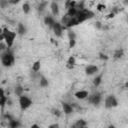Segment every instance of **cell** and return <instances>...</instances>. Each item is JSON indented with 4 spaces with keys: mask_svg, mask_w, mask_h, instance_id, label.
Wrapping results in <instances>:
<instances>
[{
    "mask_svg": "<svg viewBox=\"0 0 128 128\" xmlns=\"http://www.w3.org/2000/svg\"><path fill=\"white\" fill-rule=\"evenodd\" d=\"M67 36H68V39L69 40H76V34H75V32L72 29H68Z\"/></svg>",
    "mask_w": 128,
    "mask_h": 128,
    "instance_id": "4316f807",
    "label": "cell"
},
{
    "mask_svg": "<svg viewBox=\"0 0 128 128\" xmlns=\"http://www.w3.org/2000/svg\"><path fill=\"white\" fill-rule=\"evenodd\" d=\"M124 56V50L122 48H119V49H116L114 51V54H113V58L114 59H120Z\"/></svg>",
    "mask_w": 128,
    "mask_h": 128,
    "instance_id": "e0dca14e",
    "label": "cell"
},
{
    "mask_svg": "<svg viewBox=\"0 0 128 128\" xmlns=\"http://www.w3.org/2000/svg\"><path fill=\"white\" fill-rule=\"evenodd\" d=\"M77 13H78V9H77L76 7L70 8V9H68L67 12H66V14H67L68 16H70V17H75V16L77 15Z\"/></svg>",
    "mask_w": 128,
    "mask_h": 128,
    "instance_id": "603a6c76",
    "label": "cell"
},
{
    "mask_svg": "<svg viewBox=\"0 0 128 128\" xmlns=\"http://www.w3.org/2000/svg\"><path fill=\"white\" fill-rule=\"evenodd\" d=\"M115 15H116L115 13H113V12H110V13H109V14L106 16V19H111V18H114V17H115Z\"/></svg>",
    "mask_w": 128,
    "mask_h": 128,
    "instance_id": "e575fe53",
    "label": "cell"
},
{
    "mask_svg": "<svg viewBox=\"0 0 128 128\" xmlns=\"http://www.w3.org/2000/svg\"><path fill=\"white\" fill-rule=\"evenodd\" d=\"M94 15H95V14H94L93 11H91V10L88 9V8H85V9H83V10H78V13H77V15L75 16V18L77 19V21H78L79 24H80V23H82V22H84V21H86V20H88V19L93 18Z\"/></svg>",
    "mask_w": 128,
    "mask_h": 128,
    "instance_id": "3957f363",
    "label": "cell"
},
{
    "mask_svg": "<svg viewBox=\"0 0 128 128\" xmlns=\"http://www.w3.org/2000/svg\"><path fill=\"white\" fill-rule=\"evenodd\" d=\"M81 128H88V127H87V126H85V127H81Z\"/></svg>",
    "mask_w": 128,
    "mask_h": 128,
    "instance_id": "60d3db41",
    "label": "cell"
},
{
    "mask_svg": "<svg viewBox=\"0 0 128 128\" xmlns=\"http://www.w3.org/2000/svg\"><path fill=\"white\" fill-rule=\"evenodd\" d=\"M76 5H77V2L76 1H71V0H67L64 3V6H65L66 10H68L70 8H73V7H76Z\"/></svg>",
    "mask_w": 128,
    "mask_h": 128,
    "instance_id": "ffe728a7",
    "label": "cell"
},
{
    "mask_svg": "<svg viewBox=\"0 0 128 128\" xmlns=\"http://www.w3.org/2000/svg\"><path fill=\"white\" fill-rule=\"evenodd\" d=\"M14 93H15L16 96L21 97V96L24 95V88H23L21 85H18V86H16V87L14 88Z\"/></svg>",
    "mask_w": 128,
    "mask_h": 128,
    "instance_id": "ac0fdd59",
    "label": "cell"
},
{
    "mask_svg": "<svg viewBox=\"0 0 128 128\" xmlns=\"http://www.w3.org/2000/svg\"><path fill=\"white\" fill-rule=\"evenodd\" d=\"M126 3H127V5H128V2H126Z\"/></svg>",
    "mask_w": 128,
    "mask_h": 128,
    "instance_id": "7bdbcfd3",
    "label": "cell"
},
{
    "mask_svg": "<svg viewBox=\"0 0 128 128\" xmlns=\"http://www.w3.org/2000/svg\"><path fill=\"white\" fill-rule=\"evenodd\" d=\"M88 102L92 105H99L101 100H102V97H101V94L100 93H93V94H89L88 96Z\"/></svg>",
    "mask_w": 128,
    "mask_h": 128,
    "instance_id": "8992f818",
    "label": "cell"
},
{
    "mask_svg": "<svg viewBox=\"0 0 128 128\" xmlns=\"http://www.w3.org/2000/svg\"><path fill=\"white\" fill-rule=\"evenodd\" d=\"M14 62H15V57H14V54L10 51V49H7L6 51L2 52L1 54V64L4 66V67H11L14 65Z\"/></svg>",
    "mask_w": 128,
    "mask_h": 128,
    "instance_id": "7a4b0ae2",
    "label": "cell"
},
{
    "mask_svg": "<svg viewBox=\"0 0 128 128\" xmlns=\"http://www.w3.org/2000/svg\"><path fill=\"white\" fill-rule=\"evenodd\" d=\"M40 69H41V62H40V60H37L32 64V70L36 73V72L40 71Z\"/></svg>",
    "mask_w": 128,
    "mask_h": 128,
    "instance_id": "cb8c5ba5",
    "label": "cell"
},
{
    "mask_svg": "<svg viewBox=\"0 0 128 128\" xmlns=\"http://www.w3.org/2000/svg\"><path fill=\"white\" fill-rule=\"evenodd\" d=\"M76 44V40H69V48H73Z\"/></svg>",
    "mask_w": 128,
    "mask_h": 128,
    "instance_id": "d6a6232c",
    "label": "cell"
},
{
    "mask_svg": "<svg viewBox=\"0 0 128 128\" xmlns=\"http://www.w3.org/2000/svg\"><path fill=\"white\" fill-rule=\"evenodd\" d=\"M48 128H60V126L58 123H53V124H50L48 126Z\"/></svg>",
    "mask_w": 128,
    "mask_h": 128,
    "instance_id": "836d02e7",
    "label": "cell"
},
{
    "mask_svg": "<svg viewBox=\"0 0 128 128\" xmlns=\"http://www.w3.org/2000/svg\"><path fill=\"white\" fill-rule=\"evenodd\" d=\"M85 126H87V122L84 119H79L73 125H71L70 128H81V127H85Z\"/></svg>",
    "mask_w": 128,
    "mask_h": 128,
    "instance_id": "5bb4252c",
    "label": "cell"
},
{
    "mask_svg": "<svg viewBox=\"0 0 128 128\" xmlns=\"http://www.w3.org/2000/svg\"><path fill=\"white\" fill-rule=\"evenodd\" d=\"M75 64H76V59H75V57H74V56H70V57L68 58V60H67L66 67H67L68 69H73L74 66H75Z\"/></svg>",
    "mask_w": 128,
    "mask_h": 128,
    "instance_id": "9a60e30c",
    "label": "cell"
},
{
    "mask_svg": "<svg viewBox=\"0 0 128 128\" xmlns=\"http://www.w3.org/2000/svg\"><path fill=\"white\" fill-rule=\"evenodd\" d=\"M30 10H31L30 4H29L28 2H24L23 5H22V11H23V13H24V14H29Z\"/></svg>",
    "mask_w": 128,
    "mask_h": 128,
    "instance_id": "d4e9b609",
    "label": "cell"
},
{
    "mask_svg": "<svg viewBox=\"0 0 128 128\" xmlns=\"http://www.w3.org/2000/svg\"><path fill=\"white\" fill-rule=\"evenodd\" d=\"M51 113H52L54 116H56V117H60V116L62 115V112H61L59 109H57V108L51 109Z\"/></svg>",
    "mask_w": 128,
    "mask_h": 128,
    "instance_id": "83f0119b",
    "label": "cell"
},
{
    "mask_svg": "<svg viewBox=\"0 0 128 128\" xmlns=\"http://www.w3.org/2000/svg\"><path fill=\"white\" fill-rule=\"evenodd\" d=\"M52 31H53V33H54V35H55L56 37L61 38V37L63 36L64 28H63V26L61 25L60 22H57V21H56L55 24H54L53 27H52Z\"/></svg>",
    "mask_w": 128,
    "mask_h": 128,
    "instance_id": "52a82bcc",
    "label": "cell"
},
{
    "mask_svg": "<svg viewBox=\"0 0 128 128\" xmlns=\"http://www.w3.org/2000/svg\"><path fill=\"white\" fill-rule=\"evenodd\" d=\"M105 8H106V6H105L104 4L99 3V4H97V5H96V9H97L98 11H103Z\"/></svg>",
    "mask_w": 128,
    "mask_h": 128,
    "instance_id": "f546056e",
    "label": "cell"
},
{
    "mask_svg": "<svg viewBox=\"0 0 128 128\" xmlns=\"http://www.w3.org/2000/svg\"><path fill=\"white\" fill-rule=\"evenodd\" d=\"M17 36V32H14V31H11L9 30L8 28H3L2 29V32L0 34V42H5L8 49H10L13 44H14V41H15V38Z\"/></svg>",
    "mask_w": 128,
    "mask_h": 128,
    "instance_id": "6da1fadb",
    "label": "cell"
},
{
    "mask_svg": "<svg viewBox=\"0 0 128 128\" xmlns=\"http://www.w3.org/2000/svg\"><path fill=\"white\" fill-rule=\"evenodd\" d=\"M102 77H103V74H99V75H96V77H94V79H93V85H94V87H98L101 84Z\"/></svg>",
    "mask_w": 128,
    "mask_h": 128,
    "instance_id": "d6986e66",
    "label": "cell"
},
{
    "mask_svg": "<svg viewBox=\"0 0 128 128\" xmlns=\"http://www.w3.org/2000/svg\"><path fill=\"white\" fill-rule=\"evenodd\" d=\"M9 5L8 0H0V7L1 8H6V6Z\"/></svg>",
    "mask_w": 128,
    "mask_h": 128,
    "instance_id": "f1b7e54d",
    "label": "cell"
},
{
    "mask_svg": "<svg viewBox=\"0 0 128 128\" xmlns=\"http://www.w3.org/2000/svg\"><path fill=\"white\" fill-rule=\"evenodd\" d=\"M99 58H100L101 60H104V61H106V60H108V59H109V57H108L106 54L102 53V52H100V53H99Z\"/></svg>",
    "mask_w": 128,
    "mask_h": 128,
    "instance_id": "4dcf8cb0",
    "label": "cell"
},
{
    "mask_svg": "<svg viewBox=\"0 0 128 128\" xmlns=\"http://www.w3.org/2000/svg\"><path fill=\"white\" fill-rule=\"evenodd\" d=\"M7 105H8V106H11V105H12V100H11L10 98H8V101H7Z\"/></svg>",
    "mask_w": 128,
    "mask_h": 128,
    "instance_id": "74e56055",
    "label": "cell"
},
{
    "mask_svg": "<svg viewBox=\"0 0 128 128\" xmlns=\"http://www.w3.org/2000/svg\"><path fill=\"white\" fill-rule=\"evenodd\" d=\"M104 106L107 109H111L118 106V100L114 95H108L104 100Z\"/></svg>",
    "mask_w": 128,
    "mask_h": 128,
    "instance_id": "5b68a950",
    "label": "cell"
},
{
    "mask_svg": "<svg viewBox=\"0 0 128 128\" xmlns=\"http://www.w3.org/2000/svg\"><path fill=\"white\" fill-rule=\"evenodd\" d=\"M74 96L76 99H79V100H84L86 98H88L89 96V91L87 90H78L74 93Z\"/></svg>",
    "mask_w": 128,
    "mask_h": 128,
    "instance_id": "9c48e42d",
    "label": "cell"
},
{
    "mask_svg": "<svg viewBox=\"0 0 128 128\" xmlns=\"http://www.w3.org/2000/svg\"><path fill=\"white\" fill-rule=\"evenodd\" d=\"M127 22H128V16H127Z\"/></svg>",
    "mask_w": 128,
    "mask_h": 128,
    "instance_id": "b9f144b4",
    "label": "cell"
},
{
    "mask_svg": "<svg viewBox=\"0 0 128 128\" xmlns=\"http://www.w3.org/2000/svg\"><path fill=\"white\" fill-rule=\"evenodd\" d=\"M48 84H49L48 80L44 76H40V78H39V86L42 87V88H45V87L48 86Z\"/></svg>",
    "mask_w": 128,
    "mask_h": 128,
    "instance_id": "44dd1931",
    "label": "cell"
},
{
    "mask_svg": "<svg viewBox=\"0 0 128 128\" xmlns=\"http://www.w3.org/2000/svg\"><path fill=\"white\" fill-rule=\"evenodd\" d=\"M55 19H54V17L52 16V15H46L45 17H44V24L45 25H47L48 27H50L51 29H52V27H53V25L55 24Z\"/></svg>",
    "mask_w": 128,
    "mask_h": 128,
    "instance_id": "7c38bea8",
    "label": "cell"
},
{
    "mask_svg": "<svg viewBox=\"0 0 128 128\" xmlns=\"http://www.w3.org/2000/svg\"><path fill=\"white\" fill-rule=\"evenodd\" d=\"M8 2H9V4H18L19 0H9Z\"/></svg>",
    "mask_w": 128,
    "mask_h": 128,
    "instance_id": "d590c367",
    "label": "cell"
},
{
    "mask_svg": "<svg viewBox=\"0 0 128 128\" xmlns=\"http://www.w3.org/2000/svg\"><path fill=\"white\" fill-rule=\"evenodd\" d=\"M8 98L4 93H2V95L0 96V105H1V108L3 109L5 107V105L7 104V101H8Z\"/></svg>",
    "mask_w": 128,
    "mask_h": 128,
    "instance_id": "7402d4cb",
    "label": "cell"
},
{
    "mask_svg": "<svg viewBox=\"0 0 128 128\" xmlns=\"http://www.w3.org/2000/svg\"><path fill=\"white\" fill-rule=\"evenodd\" d=\"M94 24H95V27H96L97 29H99V30H101V29L103 28V25H102V23H101L100 21H96Z\"/></svg>",
    "mask_w": 128,
    "mask_h": 128,
    "instance_id": "1f68e13d",
    "label": "cell"
},
{
    "mask_svg": "<svg viewBox=\"0 0 128 128\" xmlns=\"http://www.w3.org/2000/svg\"><path fill=\"white\" fill-rule=\"evenodd\" d=\"M62 109H63V112L65 115H70L74 112V108L72 106V104H69V103H62Z\"/></svg>",
    "mask_w": 128,
    "mask_h": 128,
    "instance_id": "8fae6325",
    "label": "cell"
},
{
    "mask_svg": "<svg viewBox=\"0 0 128 128\" xmlns=\"http://www.w3.org/2000/svg\"><path fill=\"white\" fill-rule=\"evenodd\" d=\"M47 6H48V1H41L40 4L38 5V8H37V9H38V11L43 12Z\"/></svg>",
    "mask_w": 128,
    "mask_h": 128,
    "instance_id": "484cf974",
    "label": "cell"
},
{
    "mask_svg": "<svg viewBox=\"0 0 128 128\" xmlns=\"http://www.w3.org/2000/svg\"><path fill=\"white\" fill-rule=\"evenodd\" d=\"M98 70H99V68H98V66H96V65H93V64L87 65V66L85 67V74L88 75V76H91V75L96 74V73L98 72Z\"/></svg>",
    "mask_w": 128,
    "mask_h": 128,
    "instance_id": "ba28073f",
    "label": "cell"
},
{
    "mask_svg": "<svg viewBox=\"0 0 128 128\" xmlns=\"http://www.w3.org/2000/svg\"><path fill=\"white\" fill-rule=\"evenodd\" d=\"M18 103H19V106H20V109L25 111L27 110L29 107L32 106L33 104V101L26 95H23L21 97H19V100H18Z\"/></svg>",
    "mask_w": 128,
    "mask_h": 128,
    "instance_id": "277c9868",
    "label": "cell"
},
{
    "mask_svg": "<svg viewBox=\"0 0 128 128\" xmlns=\"http://www.w3.org/2000/svg\"><path fill=\"white\" fill-rule=\"evenodd\" d=\"M7 127L8 128H19L20 127V122L17 119H12L9 122H7Z\"/></svg>",
    "mask_w": 128,
    "mask_h": 128,
    "instance_id": "2e32d148",
    "label": "cell"
},
{
    "mask_svg": "<svg viewBox=\"0 0 128 128\" xmlns=\"http://www.w3.org/2000/svg\"><path fill=\"white\" fill-rule=\"evenodd\" d=\"M26 32H27L26 26H25L23 23L19 22V23L17 24V34L20 35V36H23L24 34H26Z\"/></svg>",
    "mask_w": 128,
    "mask_h": 128,
    "instance_id": "4fadbf2b",
    "label": "cell"
},
{
    "mask_svg": "<svg viewBox=\"0 0 128 128\" xmlns=\"http://www.w3.org/2000/svg\"><path fill=\"white\" fill-rule=\"evenodd\" d=\"M107 128H116V126L115 125H113V124H110V125H108V127Z\"/></svg>",
    "mask_w": 128,
    "mask_h": 128,
    "instance_id": "f35d334b",
    "label": "cell"
},
{
    "mask_svg": "<svg viewBox=\"0 0 128 128\" xmlns=\"http://www.w3.org/2000/svg\"><path fill=\"white\" fill-rule=\"evenodd\" d=\"M50 9H51V13H52V16H59L60 14V8H59V5L56 1H52L50 3Z\"/></svg>",
    "mask_w": 128,
    "mask_h": 128,
    "instance_id": "30bf717a",
    "label": "cell"
},
{
    "mask_svg": "<svg viewBox=\"0 0 128 128\" xmlns=\"http://www.w3.org/2000/svg\"><path fill=\"white\" fill-rule=\"evenodd\" d=\"M30 128H41L38 124H36V123H34V124H32L31 126H30Z\"/></svg>",
    "mask_w": 128,
    "mask_h": 128,
    "instance_id": "8d00e7d4",
    "label": "cell"
},
{
    "mask_svg": "<svg viewBox=\"0 0 128 128\" xmlns=\"http://www.w3.org/2000/svg\"><path fill=\"white\" fill-rule=\"evenodd\" d=\"M124 88H126V89H128V81L125 83V86H124Z\"/></svg>",
    "mask_w": 128,
    "mask_h": 128,
    "instance_id": "ab89813d",
    "label": "cell"
}]
</instances>
